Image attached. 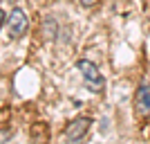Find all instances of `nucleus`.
Segmentation results:
<instances>
[{
  "mask_svg": "<svg viewBox=\"0 0 150 144\" xmlns=\"http://www.w3.org/2000/svg\"><path fill=\"white\" fill-rule=\"evenodd\" d=\"M90 126H92V119L90 117H76L69 122V126L65 128V140L69 144H79L83 138H85V133L90 131Z\"/></svg>",
  "mask_w": 150,
  "mask_h": 144,
  "instance_id": "2",
  "label": "nucleus"
},
{
  "mask_svg": "<svg viewBox=\"0 0 150 144\" xmlns=\"http://www.w3.org/2000/svg\"><path fill=\"white\" fill-rule=\"evenodd\" d=\"M2 23H5V11L0 9V25H2Z\"/></svg>",
  "mask_w": 150,
  "mask_h": 144,
  "instance_id": "7",
  "label": "nucleus"
},
{
  "mask_svg": "<svg viewBox=\"0 0 150 144\" xmlns=\"http://www.w3.org/2000/svg\"><path fill=\"white\" fill-rule=\"evenodd\" d=\"M79 2H81L83 7H92V5H96L99 0H79Z\"/></svg>",
  "mask_w": 150,
  "mask_h": 144,
  "instance_id": "6",
  "label": "nucleus"
},
{
  "mask_svg": "<svg viewBox=\"0 0 150 144\" xmlns=\"http://www.w3.org/2000/svg\"><path fill=\"white\" fill-rule=\"evenodd\" d=\"M7 25H9V34L13 38H20L23 34L27 32V25H29V20H27V14L20 9V7H13L9 16H7Z\"/></svg>",
  "mask_w": 150,
  "mask_h": 144,
  "instance_id": "3",
  "label": "nucleus"
},
{
  "mask_svg": "<svg viewBox=\"0 0 150 144\" xmlns=\"http://www.w3.org/2000/svg\"><path fill=\"white\" fill-rule=\"evenodd\" d=\"M134 106L141 117H150V83H141L134 92Z\"/></svg>",
  "mask_w": 150,
  "mask_h": 144,
  "instance_id": "4",
  "label": "nucleus"
},
{
  "mask_svg": "<svg viewBox=\"0 0 150 144\" xmlns=\"http://www.w3.org/2000/svg\"><path fill=\"white\" fill-rule=\"evenodd\" d=\"M11 140V131L9 128H0V144H9Z\"/></svg>",
  "mask_w": 150,
  "mask_h": 144,
  "instance_id": "5",
  "label": "nucleus"
},
{
  "mask_svg": "<svg viewBox=\"0 0 150 144\" xmlns=\"http://www.w3.org/2000/svg\"><path fill=\"white\" fill-rule=\"evenodd\" d=\"M76 70L83 75V81H85V86L92 90V92H101L103 90V75L99 72V68L94 65L92 61H88V59H79L76 61Z\"/></svg>",
  "mask_w": 150,
  "mask_h": 144,
  "instance_id": "1",
  "label": "nucleus"
}]
</instances>
